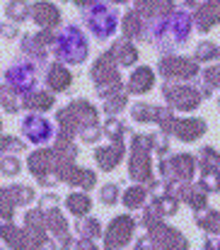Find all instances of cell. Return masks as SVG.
Wrapping results in <instances>:
<instances>
[{"instance_id":"obj_1","label":"cell","mask_w":220,"mask_h":250,"mask_svg":"<svg viewBox=\"0 0 220 250\" xmlns=\"http://www.w3.org/2000/svg\"><path fill=\"white\" fill-rule=\"evenodd\" d=\"M54 54L61 61H68V63L85 61V56H87V42H85V37L80 34L77 27H68L61 37L54 39Z\"/></svg>"},{"instance_id":"obj_2","label":"cell","mask_w":220,"mask_h":250,"mask_svg":"<svg viewBox=\"0 0 220 250\" xmlns=\"http://www.w3.org/2000/svg\"><path fill=\"white\" fill-rule=\"evenodd\" d=\"M34 199V189L27 185H10L0 189V221H12L15 207H24Z\"/></svg>"},{"instance_id":"obj_3","label":"cell","mask_w":220,"mask_h":250,"mask_svg":"<svg viewBox=\"0 0 220 250\" xmlns=\"http://www.w3.org/2000/svg\"><path fill=\"white\" fill-rule=\"evenodd\" d=\"M131 233H133V219L131 216H119L111 221L109 231H107V250H119L124 248L128 241H131Z\"/></svg>"},{"instance_id":"obj_4","label":"cell","mask_w":220,"mask_h":250,"mask_svg":"<svg viewBox=\"0 0 220 250\" xmlns=\"http://www.w3.org/2000/svg\"><path fill=\"white\" fill-rule=\"evenodd\" d=\"M162 175L165 177H169V180H191V175H194V158L189 156V153H179V156H174V158H165L162 161Z\"/></svg>"},{"instance_id":"obj_5","label":"cell","mask_w":220,"mask_h":250,"mask_svg":"<svg viewBox=\"0 0 220 250\" xmlns=\"http://www.w3.org/2000/svg\"><path fill=\"white\" fill-rule=\"evenodd\" d=\"M56 167V175H58V182H71V185H80L85 189L94 187L97 177L92 170H85V167H75L73 163H63V166H54Z\"/></svg>"},{"instance_id":"obj_6","label":"cell","mask_w":220,"mask_h":250,"mask_svg":"<svg viewBox=\"0 0 220 250\" xmlns=\"http://www.w3.org/2000/svg\"><path fill=\"white\" fill-rule=\"evenodd\" d=\"M165 97H169V102L179 109H196L201 102V92H196L194 87H184V85H165Z\"/></svg>"},{"instance_id":"obj_7","label":"cell","mask_w":220,"mask_h":250,"mask_svg":"<svg viewBox=\"0 0 220 250\" xmlns=\"http://www.w3.org/2000/svg\"><path fill=\"white\" fill-rule=\"evenodd\" d=\"M160 71H162L165 78L174 81V78L196 76V73H199V63H196V61L179 59V56H172V59H162V61H160Z\"/></svg>"},{"instance_id":"obj_8","label":"cell","mask_w":220,"mask_h":250,"mask_svg":"<svg viewBox=\"0 0 220 250\" xmlns=\"http://www.w3.org/2000/svg\"><path fill=\"white\" fill-rule=\"evenodd\" d=\"M87 24H90V29H92L97 37H109V34L114 32V27H116L114 12L107 10L104 5H94V10L87 15Z\"/></svg>"},{"instance_id":"obj_9","label":"cell","mask_w":220,"mask_h":250,"mask_svg":"<svg viewBox=\"0 0 220 250\" xmlns=\"http://www.w3.org/2000/svg\"><path fill=\"white\" fill-rule=\"evenodd\" d=\"M29 15H32V20H34L41 29H51V27H56V24L61 22L58 7L51 5V2H46V0H39V2L29 5Z\"/></svg>"},{"instance_id":"obj_10","label":"cell","mask_w":220,"mask_h":250,"mask_svg":"<svg viewBox=\"0 0 220 250\" xmlns=\"http://www.w3.org/2000/svg\"><path fill=\"white\" fill-rule=\"evenodd\" d=\"M92 78H94L97 87L119 83V71H116L114 59H111V54H109V51H107V54H102V56H99V61L92 66Z\"/></svg>"},{"instance_id":"obj_11","label":"cell","mask_w":220,"mask_h":250,"mask_svg":"<svg viewBox=\"0 0 220 250\" xmlns=\"http://www.w3.org/2000/svg\"><path fill=\"white\" fill-rule=\"evenodd\" d=\"M22 134L34 141V144H44L46 139H51V124L44 119V117H37V114H29L24 122H22Z\"/></svg>"},{"instance_id":"obj_12","label":"cell","mask_w":220,"mask_h":250,"mask_svg":"<svg viewBox=\"0 0 220 250\" xmlns=\"http://www.w3.org/2000/svg\"><path fill=\"white\" fill-rule=\"evenodd\" d=\"M169 131H172L174 136H179L182 141H196V139L206 131V122L194 119V117H186V119H174Z\"/></svg>"},{"instance_id":"obj_13","label":"cell","mask_w":220,"mask_h":250,"mask_svg":"<svg viewBox=\"0 0 220 250\" xmlns=\"http://www.w3.org/2000/svg\"><path fill=\"white\" fill-rule=\"evenodd\" d=\"M0 236L12 250H32L29 236L24 229H17L12 221H0Z\"/></svg>"},{"instance_id":"obj_14","label":"cell","mask_w":220,"mask_h":250,"mask_svg":"<svg viewBox=\"0 0 220 250\" xmlns=\"http://www.w3.org/2000/svg\"><path fill=\"white\" fill-rule=\"evenodd\" d=\"M54 151L51 148H41V151H37V153H32L29 156V170H32V175H37V180L41 182L49 172H51V167H54Z\"/></svg>"},{"instance_id":"obj_15","label":"cell","mask_w":220,"mask_h":250,"mask_svg":"<svg viewBox=\"0 0 220 250\" xmlns=\"http://www.w3.org/2000/svg\"><path fill=\"white\" fill-rule=\"evenodd\" d=\"M218 22H220V5L213 2V0H206L199 7V12H196V27L201 32H211Z\"/></svg>"},{"instance_id":"obj_16","label":"cell","mask_w":220,"mask_h":250,"mask_svg":"<svg viewBox=\"0 0 220 250\" xmlns=\"http://www.w3.org/2000/svg\"><path fill=\"white\" fill-rule=\"evenodd\" d=\"M131 177H133V180H138V182H147V180L152 177L147 151H138V148H133V156H131Z\"/></svg>"},{"instance_id":"obj_17","label":"cell","mask_w":220,"mask_h":250,"mask_svg":"<svg viewBox=\"0 0 220 250\" xmlns=\"http://www.w3.org/2000/svg\"><path fill=\"white\" fill-rule=\"evenodd\" d=\"M121 156H124V144L121 141H116L114 146H107V148H99L97 153H94V158H97V163L102 170H111V167L119 166V161H121Z\"/></svg>"},{"instance_id":"obj_18","label":"cell","mask_w":220,"mask_h":250,"mask_svg":"<svg viewBox=\"0 0 220 250\" xmlns=\"http://www.w3.org/2000/svg\"><path fill=\"white\" fill-rule=\"evenodd\" d=\"M46 83H49L51 90L61 92V90H68V87H71L73 76H71L61 63H51V68H49V73H46Z\"/></svg>"},{"instance_id":"obj_19","label":"cell","mask_w":220,"mask_h":250,"mask_svg":"<svg viewBox=\"0 0 220 250\" xmlns=\"http://www.w3.org/2000/svg\"><path fill=\"white\" fill-rule=\"evenodd\" d=\"M109 54H111V59L119 61V66H133V63L138 61V51H136V46L128 44V42H116V44L109 49Z\"/></svg>"},{"instance_id":"obj_20","label":"cell","mask_w":220,"mask_h":250,"mask_svg":"<svg viewBox=\"0 0 220 250\" xmlns=\"http://www.w3.org/2000/svg\"><path fill=\"white\" fill-rule=\"evenodd\" d=\"M22 107H29V109H37V112H46L54 107V95L51 92H41V90H32L27 92V97H22Z\"/></svg>"},{"instance_id":"obj_21","label":"cell","mask_w":220,"mask_h":250,"mask_svg":"<svg viewBox=\"0 0 220 250\" xmlns=\"http://www.w3.org/2000/svg\"><path fill=\"white\" fill-rule=\"evenodd\" d=\"M152 83H155L152 71H150L147 66H143V68H138V71L131 76V81H128V85H126V90H128V92L141 95V92H147V90L152 87Z\"/></svg>"},{"instance_id":"obj_22","label":"cell","mask_w":220,"mask_h":250,"mask_svg":"<svg viewBox=\"0 0 220 250\" xmlns=\"http://www.w3.org/2000/svg\"><path fill=\"white\" fill-rule=\"evenodd\" d=\"M0 104L5 107V112H19L22 107V95L12 87V85H0Z\"/></svg>"},{"instance_id":"obj_23","label":"cell","mask_w":220,"mask_h":250,"mask_svg":"<svg viewBox=\"0 0 220 250\" xmlns=\"http://www.w3.org/2000/svg\"><path fill=\"white\" fill-rule=\"evenodd\" d=\"M5 15L10 22H24L29 17V2L27 0H10L5 5Z\"/></svg>"},{"instance_id":"obj_24","label":"cell","mask_w":220,"mask_h":250,"mask_svg":"<svg viewBox=\"0 0 220 250\" xmlns=\"http://www.w3.org/2000/svg\"><path fill=\"white\" fill-rule=\"evenodd\" d=\"M66 204H68V209H71V214H75V216H85L87 211H90V197L87 194H82V192H75V194H71L68 199H66Z\"/></svg>"},{"instance_id":"obj_25","label":"cell","mask_w":220,"mask_h":250,"mask_svg":"<svg viewBox=\"0 0 220 250\" xmlns=\"http://www.w3.org/2000/svg\"><path fill=\"white\" fill-rule=\"evenodd\" d=\"M143 27H146V20L138 17V12H131V15L124 17V32H126L128 39L141 37V34H143Z\"/></svg>"},{"instance_id":"obj_26","label":"cell","mask_w":220,"mask_h":250,"mask_svg":"<svg viewBox=\"0 0 220 250\" xmlns=\"http://www.w3.org/2000/svg\"><path fill=\"white\" fill-rule=\"evenodd\" d=\"M146 199H147V189H143V187H131V189H126V194H124V204H126L128 209L143 207Z\"/></svg>"},{"instance_id":"obj_27","label":"cell","mask_w":220,"mask_h":250,"mask_svg":"<svg viewBox=\"0 0 220 250\" xmlns=\"http://www.w3.org/2000/svg\"><path fill=\"white\" fill-rule=\"evenodd\" d=\"M179 192H182V197L194 207V209H201V207H206V194H203V189H194V187H179Z\"/></svg>"},{"instance_id":"obj_28","label":"cell","mask_w":220,"mask_h":250,"mask_svg":"<svg viewBox=\"0 0 220 250\" xmlns=\"http://www.w3.org/2000/svg\"><path fill=\"white\" fill-rule=\"evenodd\" d=\"M196 221H199V226L206 229L208 233H220V214L218 211H208L206 216L201 214V216H196Z\"/></svg>"},{"instance_id":"obj_29","label":"cell","mask_w":220,"mask_h":250,"mask_svg":"<svg viewBox=\"0 0 220 250\" xmlns=\"http://www.w3.org/2000/svg\"><path fill=\"white\" fill-rule=\"evenodd\" d=\"M19 161L12 153H2L0 156V175H17L19 172Z\"/></svg>"},{"instance_id":"obj_30","label":"cell","mask_w":220,"mask_h":250,"mask_svg":"<svg viewBox=\"0 0 220 250\" xmlns=\"http://www.w3.org/2000/svg\"><path fill=\"white\" fill-rule=\"evenodd\" d=\"M196 59H199V61H213V59H220V49L216 44H211V42H203V44H199V49H196Z\"/></svg>"},{"instance_id":"obj_31","label":"cell","mask_w":220,"mask_h":250,"mask_svg":"<svg viewBox=\"0 0 220 250\" xmlns=\"http://www.w3.org/2000/svg\"><path fill=\"white\" fill-rule=\"evenodd\" d=\"M77 233L82 236V238H94V236H99V221H94V219H82L80 224H77Z\"/></svg>"},{"instance_id":"obj_32","label":"cell","mask_w":220,"mask_h":250,"mask_svg":"<svg viewBox=\"0 0 220 250\" xmlns=\"http://www.w3.org/2000/svg\"><path fill=\"white\" fill-rule=\"evenodd\" d=\"M203 83H206V87H203V92H206V95H208L213 87H220V66L208 68V71L203 73Z\"/></svg>"},{"instance_id":"obj_33","label":"cell","mask_w":220,"mask_h":250,"mask_svg":"<svg viewBox=\"0 0 220 250\" xmlns=\"http://www.w3.org/2000/svg\"><path fill=\"white\" fill-rule=\"evenodd\" d=\"M201 166L203 167H216L220 166V156H218V151L216 148H201Z\"/></svg>"},{"instance_id":"obj_34","label":"cell","mask_w":220,"mask_h":250,"mask_svg":"<svg viewBox=\"0 0 220 250\" xmlns=\"http://www.w3.org/2000/svg\"><path fill=\"white\" fill-rule=\"evenodd\" d=\"M104 131H107V134H109V136H111L114 141H121V134H124V126H121V124H119L116 119H111V117H109V122L104 124Z\"/></svg>"},{"instance_id":"obj_35","label":"cell","mask_w":220,"mask_h":250,"mask_svg":"<svg viewBox=\"0 0 220 250\" xmlns=\"http://www.w3.org/2000/svg\"><path fill=\"white\" fill-rule=\"evenodd\" d=\"M116 192H119L116 185H107V187H102V202H104V204H116Z\"/></svg>"},{"instance_id":"obj_36","label":"cell","mask_w":220,"mask_h":250,"mask_svg":"<svg viewBox=\"0 0 220 250\" xmlns=\"http://www.w3.org/2000/svg\"><path fill=\"white\" fill-rule=\"evenodd\" d=\"M0 37H5V39H15L17 37V27L10 22V24H2L0 22Z\"/></svg>"},{"instance_id":"obj_37","label":"cell","mask_w":220,"mask_h":250,"mask_svg":"<svg viewBox=\"0 0 220 250\" xmlns=\"http://www.w3.org/2000/svg\"><path fill=\"white\" fill-rule=\"evenodd\" d=\"M114 2H128V0H114Z\"/></svg>"},{"instance_id":"obj_38","label":"cell","mask_w":220,"mask_h":250,"mask_svg":"<svg viewBox=\"0 0 220 250\" xmlns=\"http://www.w3.org/2000/svg\"><path fill=\"white\" fill-rule=\"evenodd\" d=\"M0 250H5V248H2V246H0Z\"/></svg>"},{"instance_id":"obj_39","label":"cell","mask_w":220,"mask_h":250,"mask_svg":"<svg viewBox=\"0 0 220 250\" xmlns=\"http://www.w3.org/2000/svg\"><path fill=\"white\" fill-rule=\"evenodd\" d=\"M218 5H220V0H218Z\"/></svg>"}]
</instances>
